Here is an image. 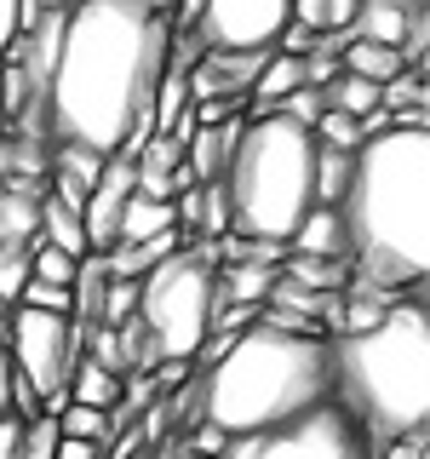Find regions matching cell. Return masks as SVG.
Segmentation results:
<instances>
[{"label": "cell", "instance_id": "obj_1", "mask_svg": "<svg viewBox=\"0 0 430 459\" xmlns=\"http://www.w3.org/2000/svg\"><path fill=\"white\" fill-rule=\"evenodd\" d=\"M172 52V23L138 0H69L57 57L40 98L47 143H81L98 155H138L155 133L150 104Z\"/></svg>", "mask_w": 430, "mask_h": 459}, {"label": "cell", "instance_id": "obj_2", "mask_svg": "<svg viewBox=\"0 0 430 459\" xmlns=\"http://www.w3.org/2000/svg\"><path fill=\"white\" fill-rule=\"evenodd\" d=\"M344 258L362 281L401 293L425 287L430 270V126L401 115L356 143L350 184L339 195Z\"/></svg>", "mask_w": 430, "mask_h": 459}, {"label": "cell", "instance_id": "obj_3", "mask_svg": "<svg viewBox=\"0 0 430 459\" xmlns=\"http://www.w3.org/2000/svg\"><path fill=\"white\" fill-rule=\"evenodd\" d=\"M201 396V442H241L258 430L293 425L298 413L322 408L333 396V356L327 339L287 322H253L207 362Z\"/></svg>", "mask_w": 430, "mask_h": 459}, {"label": "cell", "instance_id": "obj_4", "mask_svg": "<svg viewBox=\"0 0 430 459\" xmlns=\"http://www.w3.org/2000/svg\"><path fill=\"white\" fill-rule=\"evenodd\" d=\"M333 402L367 430L373 448L425 437L430 420V310L425 299H396L362 333L327 339Z\"/></svg>", "mask_w": 430, "mask_h": 459}, {"label": "cell", "instance_id": "obj_5", "mask_svg": "<svg viewBox=\"0 0 430 459\" xmlns=\"http://www.w3.org/2000/svg\"><path fill=\"white\" fill-rule=\"evenodd\" d=\"M219 184H224V201H229L224 236L287 247L293 230L315 207V126L293 121L281 109L247 115Z\"/></svg>", "mask_w": 430, "mask_h": 459}, {"label": "cell", "instance_id": "obj_6", "mask_svg": "<svg viewBox=\"0 0 430 459\" xmlns=\"http://www.w3.org/2000/svg\"><path fill=\"white\" fill-rule=\"evenodd\" d=\"M212 305H219V258L212 241L172 247L150 276H138V310L150 362H195L212 339Z\"/></svg>", "mask_w": 430, "mask_h": 459}, {"label": "cell", "instance_id": "obj_7", "mask_svg": "<svg viewBox=\"0 0 430 459\" xmlns=\"http://www.w3.org/2000/svg\"><path fill=\"white\" fill-rule=\"evenodd\" d=\"M207 459H379V448L327 396L322 408L298 413L293 425L258 430V437H241V442H219V448H207Z\"/></svg>", "mask_w": 430, "mask_h": 459}, {"label": "cell", "instance_id": "obj_8", "mask_svg": "<svg viewBox=\"0 0 430 459\" xmlns=\"http://www.w3.org/2000/svg\"><path fill=\"white\" fill-rule=\"evenodd\" d=\"M6 356H12V373L35 385V396H57V391L69 385V368H75L81 344H75V327H69V316L12 305Z\"/></svg>", "mask_w": 430, "mask_h": 459}, {"label": "cell", "instance_id": "obj_9", "mask_svg": "<svg viewBox=\"0 0 430 459\" xmlns=\"http://www.w3.org/2000/svg\"><path fill=\"white\" fill-rule=\"evenodd\" d=\"M293 23V0H201L190 35L207 52H270Z\"/></svg>", "mask_w": 430, "mask_h": 459}, {"label": "cell", "instance_id": "obj_10", "mask_svg": "<svg viewBox=\"0 0 430 459\" xmlns=\"http://www.w3.org/2000/svg\"><path fill=\"white\" fill-rule=\"evenodd\" d=\"M133 190H138L133 155H126V150L104 155V172H98V184H92V190H86V201H81L86 253H104V247H115V224H121V212H126V201H133Z\"/></svg>", "mask_w": 430, "mask_h": 459}, {"label": "cell", "instance_id": "obj_11", "mask_svg": "<svg viewBox=\"0 0 430 459\" xmlns=\"http://www.w3.org/2000/svg\"><path fill=\"white\" fill-rule=\"evenodd\" d=\"M236 133L241 121H212V126H195L190 143H184V172H190V184H212L229 161V150H236Z\"/></svg>", "mask_w": 430, "mask_h": 459}, {"label": "cell", "instance_id": "obj_12", "mask_svg": "<svg viewBox=\"0 0 430 459\" xmlns=\"http://www.w3.org/2000/svg\"><path fill=\"white\" fill-rule=\"evenodd\" d=\"M35 207H40L35 178H0V247H29L35 241Z\"/></svg>", "mask_w": 430, "mask_h": 459}, {"label": "cell", "instance_id": "obj_13", "mask_svg": "<svg viewBox=\"0 0 430 459\" xmlns=\"http://www.w3.org/2000/svg\"><path fill=\"white\" fill-rule=\"evenodd\" d=\"M425 0H362L356 6V18H350V35H362V40H379V47H396L401 52V40H408V23H413V12H419Z\"/></svg>", "mask_w": 430, "mask_h": 459}, {"label": "cell", "instance_id": "obj_14", "mask_svg": "<svg viewBox=\"0 0 430 459\" xmlns=\"http://www.w3.org/2000/svg\"><path fill=\"white\" fill-rule=\"evenodd\" d=\"M270 287H276V264H264V258H224L219 264V305H264Z\"/></svg>", "mask_w": 430, "mask_h": 459}, {"label": "cell", "instance_id": "obj_15", "mask_svg": "<svg viewBox=\"0 0 430 459\" xmlns=\"http://www.w3.org/2000/svg\"><path fill=\"white\" fill-rule=\"evenodd\" d=\"M35 241H52L64 253H86V224H81V207L57 201L52 190H40V207H35Z\"/></svg>", "mask_w": 430, "mask_h": 459}, {"label": "cell", "instance_id": "obj_16", "mask_svg": "<svg viewBox=\"0 0 430 459\" xmlns=\"http://www.w3.org/2000/svg\"><path fill=\"white\" fill-rule=\"evenodd\" d=\"M339 69H344V75H362V81H373V86H384L391 75H401V69H408V57H401L396 47H379V40L350 35V40L339 47Z\"/></svg>", "mask_w": 430, "mask_h": 459}, {"label": "cell", "instance_id": "obj_17", "mask_svg": "<svg viewBox=\"0 0 430 459\" xmlns=\"http://www.w3.org/2000/svg\"><path fill=\"white\" fill-rule=\"evenodd\" d=\"M287 247L310 253V258H344V224H339V207H310V219L293 230Z\"/></svg>", "mask_w": 430, "mask_h": 459}, {"label": "cell", "instance_id": "obj_18", "mask_svg": "<svg viewBox=\"0 0 430 459\" xmlns=\"http://www.w3.org/2000/svg\"><path fill=\"white\" fill-rule=\"evenodd\" d=\"M69 402H86V408H115V402H121V379H115L109 368H98L92 356H75V368H69Z\"/></svg>", "mask_w": 430, "mask_h": 459}, {"label": "cell", "instance_id": "obj_19", "mask_svg": "<svg viewBox=\"0 0 430 459\" xmlns=\"http://www.w3.org/2000/svg\"><path fill=\"white\" fill-rule=\"evenodd\" d=\"M322 104H327V109H344V115H356V121H367V115L379 109V86H373V81H362V75H344V69H339V75L327 81Z\"/></svg>", "mask_w": 430, "mask_h": 459}, {"label": "cell", "instance_id": "obj_20", "mask_svg": "<svg viewBox=\"0 0 430 459\" xmlns=\"http://www.w3.org/2000/svg\"><path fill=\"white\" fill-rule=\"evenodd\" d=\"M57 430H64V437H75V442H109L115 420H109L104 408H86V402H64V408H57Z\"/></svg>", "mask_w": 430, "mask_h": 459}, {"label": "cell", "instance_id": "obj_21", "mask_svg": "<svg viewBox=\"0 0 430 459\" xmlns=\"http://www.w3.org/2000/svg\"><path fill=\"white\" fill-rule=\"evenodd\" d=\"M75 270H81V258H75V253L52 247V241H29V276H35V281H57V287H69V281H75Z\"/></svg>", "mask_w": 430, "mask_h": 459}, {"label": "cell", "instance_id": "obj_22", "mask_svg": "<svg viewBox=\"0 0 430 459\" xmlns=\"http://www.w3.org/2000/svg\"><path fill=\"white\" fill-rule=\"evenodd\" d=\"M57 442H64V430H57V413H35V420H23L18 459H57Z\"/></svg>", "mask_w": 430, "mask_h": 459}, {"label": "cell", "instance_id": "obj_23", "mask_svg": "<svg viewBox=\"0 0 430 459\" xmlns=\"http://www.w3.org/2000/svg\"><path fill=\"white\" fill-rule=\"evenodd\" d=\"M367 133H362V121L356 115H344V109H322L315 115V143H333V150H356Z\"/></svg>", "mask_w": 430, "mask_h": 459}, {"label": "cell", "instance_id": "obj_24", "mask_svg": "<svg viewBox=\"0 0 430 459\" xmlns=\"http://www.w3.org/2000/svg\"><path fill=\"white\" fill-rule=\"evenodd\" d=\"M23 281H29V247H0V305H18V293H23Z\"/></svg>", "mask_w": 430, "mask_h": 459}, {"label": "cell", "instance_id": "obj_25", "mask_svg": "<svg viewBox=\"0 0 430 459\" xmlns=\"http://www.w3.org/2000/svg\"><path fill=\"white\" fill-rule=\"evenodd\" d=\"M18 305H29V310H52V316H69V310H75V299H69V287H57V281H35V276H29V281H23V293H18Z\"/></svg>", "mask_w": 430, "mask_h": 459}, {"label": "cell", "instance_id": "obj_26", "mask_svg": "<svg viewBox=\"0 0 430 459\" xmlns=\"http://www.w3.org/2000/svg\"><path fill=\"white\" fill-rule=\"evenodd\" d=\"M133 310H138V281H121V276H109V287H104V316H98V327H115V322H126Z\"/></svg>", "mask_w": 430, "mask_h": 459}, {"label": "cell", "instance_id": "obj_27", "mask_svg": "<svg viewBox=\"0 0 430 459\" xmlns=\"http://www.w3.org/2000/svg\"><path fill=\"white\" fill-rule=\"evenodd\" d=\"M293 23L315 29V35H327V0H293Z\"/></svg>", "mask_w": 430, "mask_h": 459}, {"label": "cell", "instance_id": "obj_28", "mask_svg": "<svg viewBox=\"0 0 430 459\" xmlns=\"http://www.w3.org/2000/svg\"><path fill=\"white\" fill-rule=\"evenodd\" d=\"M23 35V18H18V0H0V52Z\"/></svg>", "mask_w": 430, "mask_h": 459}, {"label": "cell", "instance_id": "obj_29", "mask_svg": "<svg viewBox=\"0 0 430 459\" xmlns=\"http://www.w3.org/2000/svg\"><path fill=\"white\" fill-rule=\"evenodd\" d=\"M18 442H23V420L6 413V420H0V459H18Z\"/></svg>", "mask_w": 430, "mask_h": 459}, {"label": "cell", "instance_id": "obj_30", "mask_svg": "<svg viewBox=\"0 0 430 459\" xmlns=\"http://www.w3.org/2000/svg\"><path fill=\"white\" fill-rule=\"evenodd\" d=\"M12 413V356H6V339H0V420Z\"/></svg>", "mask_w": 430, "mask_h": 459}, {"label": "cell", "instance_id": "obj_31", "mask_svg": "<svg viewBox=\"0 0 430 459\" xmlns=\"http://www.w3.org/2000/svg\"><path fill=\"white\" fill-rule=\"evenodd\" d=\"M57 459H104V454H98V442H75V437H64V442H57Z\"/></svg>", "mask_w": 430, "mask_h": 459}, {"label": "cell", "instance_id": "obj_32", "mask_svg": "<svg viewBox=\"0 0 430 459\" xmlns=\"http://www.w3.org/2000/svg\"><path fill=\"white\" fill-rule=\"evenodd\" d=\"M0 86H6V57H0Z\"/></svg>", "mask_w": 430, "mask_h": 459}]
</instances>
